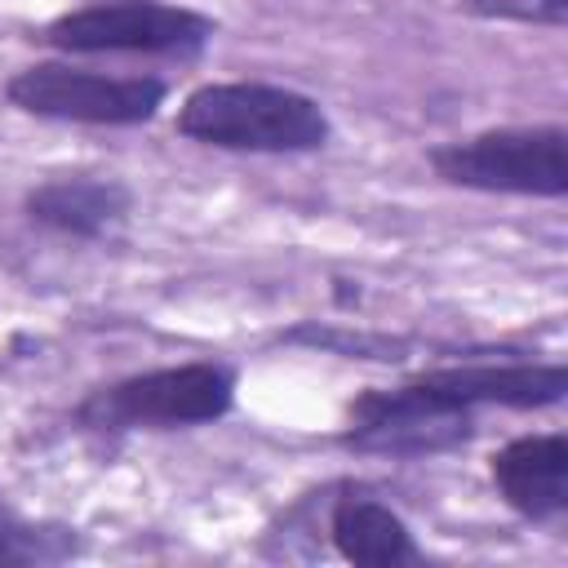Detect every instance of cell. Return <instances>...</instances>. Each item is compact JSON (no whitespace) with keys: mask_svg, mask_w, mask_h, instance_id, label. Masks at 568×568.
I'll return each instance as SVG.
<instances>
[{"mask_svg":"<svg viewBox=\"0 0 568 568\" xmlns=\"http://www.w3.org/2000/svg\"><path fill=\"white\" fill-rule=\"evenodd\" d=\"M178 133L222 151H315L328 142V115L315 98L262 84V80H226L200 84L182 111Z\"/></svg>","mask_w":568,"mask_h":568,"instance_id":"6da1fadb","label":"cell"},{"mask_svg":"<svg viewBox=\"0 0 568 568\" xmlns=\"http://www.w3.org/2000/svg\"><path fill=\"white\" fill-rule=\"evenodd\" d=\"M235 399V377L222 364H178V368H151L138 377H124L115 386L93 390L75 422L84 430H173V426H200L217 422Z\"/></svg>","mask_w":568,"mask_h":568,"instance_id":"7a4b0ae2","label":"cell"},{"mask_svg":"<svg viewBox=\"0 0 568 568\" xmlns=\"http://www.w3.org/2000/svg\"><path fill=\"white\" fill-rule=\"evenodd\" d=\"M430 169L466 191L493 195H546L568 191V133L559 124L493 129L430 151Z\"/></svg>","mask_w":568,"mask_h":568,"instance_id":"3957f363","label":"cell"},{"mask_svg":"<svg viewBox=\"0 0 568 568\" xmlns=\"http://www.w3.org/2000/svg\"><path fill=\"white\" fill-rule=\"evenodd\" d=\"M44 44L67 53H169L191 58L213 40V22L195 9L155 4V0H120V4H84L75 13L53 18L40 31Z\"/></svg>","mask_w":568,"mask_h":568,"instance_id":"277c9868","label":"cell"},{"mask_svg":"<svg viewBox=\"0 0 568 568\" xmlns=\"http://www.w3.org/2000/svg\"><path fill=\"white\" fill-rule=\"evenodd\" d=\"M9 102L27 115L75 120V124H146L164 102L155 75H102L62 62H36L4 84Z\"/></svg>","mask_w":568,"mask_h":568,"instance_id":"5b68a950","label":"cell"},{"mask_svg":"<svg viewBox=\"0 0 568 568\" xmlns=\"http://www.w3.org/2000/svg\"><path fill=\"white\" fill-rule=\"evenodd\" d=\"M475 435L470 408H453L435 399L422 382H404L390 390H364L351 404L346 448L359 453H390V457H422L457 448Z\"/></svg>","mask_w":568,"mask_h":568,"instance_id":"8992f818","label":"cell"},{"mask_svg":"<svg viewBox=\"0 0 568 568\" xmlns=\"http://www.w3.org/2000/svg\"><path fill=\"white\" fill-rule=\"evenodd\" d=\"M435 399L453 408H479V404H501V408H550L568 390V368L559 359L537 364H453L417 377Z\"/></svg>","mask_w":568,"mask_h":568,"instance_id":"52a82bcc","label":"cell"},{"mask_svg":"<svg viewBox=\"0 0 568 568\" xmlns=\"http://www.w3.org/2000/svg\"><path fill=\"white\" fill-rule=\"evenodd\" d=\"M488 475L501 501L532 524H550L568 510V439L559 430L510 439L493 453Z\"/></svg>","mask_w":568,"mask_h":568,"instance_id":"ba28073f","label":"cell"},{"mask_svg":"<svg viewBox=\"0 0 568 568\" xmlns=\"http://www.w3.org/2000/svg\"><path fill=\"white\" fill-rule=\"evenodd\" d=\"M129 186L120 178H102V173H62L49 178L40 186H31L27 195V217L40 226H53L62 235H106L111 226H120L129 217Z\"/></svg>","mask_w":568,"mask_h":568,"instance_id":"9c48e42d","label":"cell"},{"mask_svg":"<svg viewBox=\"0 0 568 568\" xmlns=\"http://www.w3.org/2000/svg\"><path fill=\"white\" fill-rule=\"evenodd\" d=\"M328 537L342 559L364 564V568H395V564L417 559L408 524L386 501H377L373 493H359V488H346L342 497H333Z\"/></svg>","mask_w":568,"mask_h":568,"instance_id":"30bf717a","label":"cell"},{"mask_svg":"<svg viewBox=\"0 0 568 568\" xmlns=\"http://www.w3.org/2000/svg\"><path fill=\"white\" fill-rule=\"evenodd\" d=\"M80 550L75 528L62 524H27L13 515H0V568L18 564H62Z\"/></svg>","mask_w":568,"mask_h":568,"instance_id":"8fae6325","label":"cell"},{"mask_svg":"<svg viewBox=\"0 0 568 568\" xmlns=\"http://www.w3.org/2000/svg\"><path fill=\"white\" fill-rule=\"evenodd\" d=\"M479 13H501V18H519V22H550L564 27L568 18V0H470Z\"/></svg>","mask_w":568,"mask_h":568,"instance_id":"7c38bea8","label":"cell"}]
</instances>
